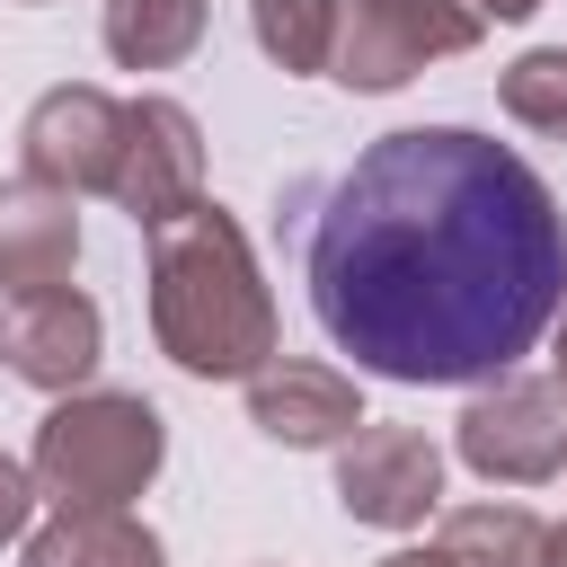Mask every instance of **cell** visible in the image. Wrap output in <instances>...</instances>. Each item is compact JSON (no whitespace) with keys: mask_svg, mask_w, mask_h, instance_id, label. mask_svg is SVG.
I'll return each mask as SVG.
<instances>
[{"mask_svg":"<svg viewBox=\"0 0 567 567\" xmlns=\"http://www.w3.org/2000/svg\"><path fill=\"white\" fill-rule=\"evenodd\" d=\"M310 310L354 372L408 390L505 381L567 292V213L549 177L470 124L363 142L301 221Z\"/></svg>","mask_w":567,"mask_h":567,"instance_id":"1","label":"cell"},{"mask_svg":"<svg viewBox=\"0 0 567 567\" xmlns=\"http://www.w3.org/2000/svg\"><path fill=\"white\" fill-rule=\"evenodd\" d=\"M151 337L195 381H257L275 363L284 328L239 213L195 204L168 230H151Z\"/></svg>","mask_w":567,"mask_h":567,"instance_id":"2","label":"cell"},{"mask_svg":"<svg viewBox=\"0 0 567 567\" xmlns=\"http://www.w3.org/2000/svg\"><path fill=\"white\" fill-rule=\"evenodd\" d=\"M168 461V425L142 390H71L35 425V496L53 514H124Z\"/></svg>","mask_w":567,"mask_h":567,"instance_id":"3","label":"cell"},{"mask_svg":"<svg viewBox=\"0 0 567 567\" xmlns=\"http://www.w3.org/2000/svg\"><path fill=\"white\" fill-rule=\"evenodd\" d=\"M487 35V18L470 0H337V53L328 80L354 97L408 89L425 62H452Z\"/></svg>","mask_w":567,"mask_h":567,"instance_id":"4","label":"cell"},{"mask_svg":"<svg viewBox=\"0 0 567 567\" xmlns=\"http://www.w3.org/2000/svg\"><path fill=\"white\" fill-rule=\"evenodd\" d=\"M452 443H461V461L487 487H540V478H558L567 470V381L505 372V381L470 390Z\"/></svg>","mask_w":567,"mask_h":567,"instance_id":"5","label":"cell"},{"mask_svg":"<svg viewBox=\"0 0 567 567\" xmlns=\"http://www.w3.org/2000/svg\"><path fill=\"white\" fill-rule=\"evenodd\" d=\"M133 230H168L177 213L204 204V124L177 106V97H124V151H115V186H106Z\"/></svg>","mask_w":567,"mask_h":567,"instance_id":"6","label":"cell"},{"mask_svg":"<svg viewBox=\"0 0 567 567\" xmlns=\"http://www.w3.org/2000/svg\"><path fill=\"white\" fill-rule=\"evenodd\" d=\"M18 151H27V177L35 186H62V195H106L115 186V151H124V97L89 89V80H62L27 106L18 124Z\"/></svg>","mask_w":567,"mask_h":567,"instance_id":"7","label":"cell"},{"mask_svg":"<svg viewBox=\"0 0 567 567\" xmlns=\"http://www.w3.org/2000/svg\"><path fill=\"white\" fill-rule=\"evenodd\" d=\"M337 505L372 532H416L443 505V452L416 425H354L337 443Z\"/></svg>","mask_w":567,"mask_h":567,"instance_id":"8","label":"cell"},{"mask_svg":"<svg viewBox=\"0 0 567 567\" xmlns=\"http://www.w3.org/2000/svg\"><path fill=\"white\" fill-rule=\"evenodd\" d=\"M97 354H106V319H97V301H89V292H71V284L27 292V301H9V310H0V372H9V381H27V390L71 399V390H89Z\"/></svg>","mask_w":567,"mask_h":567,"instance_id":"9","label":"cell"},{"mask_svg":"<svg viewBox=\"0 0 567 567\" xmlns=\"http://www.w3.org/2000/svg\"><path fill=\"white\" fill-rule=\"evenodd\" d=\"M248 425H257L266 443H284V452H337V443H354V425H372V416H363L354 372L310 363V354H275V363L248 381Z\"/></svg>","mask_w":567,"mask_h":567,"instance_id":"10","label":"cell"},{"mask_svg":"<svg viewBox=\"0 0 567 567\" xmlns=\"http://www.w3.org/2000/svg\"><path fill=\"white\" fill-rule=\"evenodd\" d=\"M80 195L35 186V177H0V301L53 292L80 266Z\"/></svg>","mask_w":567,"mask_h":567,"instance_id":"11","label":"cell"},{"mask_svg":"<svg viewBox=\"0 0 567 567\" xmlns=\"http://www.w3.org/2000/svg\"><path fill=\"white\" fill-rule=\"evenodd\" d=\"M18 567H168V549L133 514H53L44 532H27Z\"/></svg>","mask_w":567,"mask_h":567,"instance_id":"12","label":"cell"},{"mask_svg":"<svg viewBox=\"0 0 567 567\" xmlns=\"http://www.w3.org/2000/svg\"><path fill=\"white\" fill-rule=\"evenodd\" d=\"M204 18H213V0H106L97 35L124 71H177L204 44Z\"/></svg>","mask_w":567,"mask_h":567,"instance_id":"13","label":"cell"},{"mask_svg":"<svg viewBox=\"0 0 567 567\" xmlns=\"http://www.w3.org/2000/svg\"><path fill=\"white\" fill-rule=\"evenodd\" d=\"M540 532L523 505H452L434 523V549L443 567H540Z\"/></svg>","mask_w":567,"mask_h":567,"instance_id":"14","label":"cell"},{"mask_svg":"<svg viewBox=\"0 0 567 567\" xmlns=\"http://www.w3.org/2000/svg\"><path fill=\"white\" fill-rule=\"evenodd\" d=\"M248 35L275 71H328L337 53V0H248Z\"/></svg>","mask_w":567,"mask_h":567,"instance_id":"15","label":"cell"},{"mask_svg":"<svg viewBox=\"0 0 567 567\" xmlns=\"http://www.w3.org/2000/svg\"><path fill=\"white\" fill-rule=\"evenodd\" d=\"M496 97H505V115H514L523 133L567 142V44H532V53H514L505 80H496Z\"/></svg>","mask_w":567,"mask_h":567,"instance_id":"16","label":"cell"},{"mask_svg":"<svg viewBox=\"0 0 567 567\" xmlns=\"http://www.w3.org/2000/svg\"><path fill=\"white\" fill-rule=\"evenodd\" d=\"M27 514H35V470H27L18 452H0V540H18Z\"/></svg>","mask_w":567,"mask_h":567,"instance_id":"17","label":"cell"},{"mask_svg":"<svg viewBox=\"0 0 567 567\" xmlns=\"http://www.w3.org/2000/svg\"><path fill=\"white\" fill-rule=\"evenodd\" d=\"M549 363H558L549 381H567V292H558V319H549Z\"/></svg>","mask_w":567,"mask_h":567,"instance_id":"18","label":"cell"},{"mask_svg":"<svg viewBox=\"0 0 567 567\" xmlns=\"http://www.w3.org/2000/svg\"><path fill=\"white\" fill-rule=\"evenodd\" d=\"M470 9H478V18H505V27H514V18H532L540 0H470Z\"/></svg>","mask_w":567,"mask_h":567,"instance_id":"19","label":"cell"},{"mask_svg":"<svg viewBox=\"0 0 567 567\" xmlns=\"http://www.w3.org/2000/svg\"><path fill=\"white\" fill-rule=\"evenodd\" d=\"M381 567H443V549H434V540H425V549H390Z\"/></svg>","mask_w":567,"mask_h":567,"instance_id":"20","label":"cell"},{"mask_svg":"<svg viewBox=\"0 0 567 567\" xmlns=\"http://www.w3.org/2000/svg\"><path fill=\"white\" fill-rule=\"evenodd\" d=\"M540 567H567V523H549V532H540Z\"/></svg>","mask_w":567,"mask_h":567,"instance_id":"21","label":"cell"}]
</instances>
